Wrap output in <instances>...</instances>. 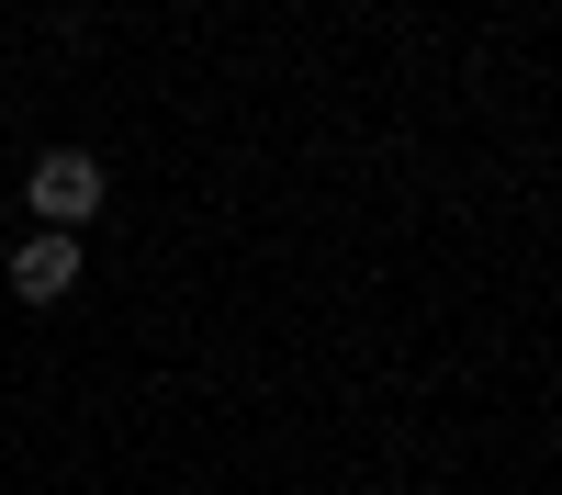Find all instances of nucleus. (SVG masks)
<instances>
[{
    "label": "nucleus",
    "mask_w": 562,
    "mask_h": 495,
    "mask_svg": "<svg viewBox=\"0 0 562 495\" xmlns=\"http://www.w3.org/2000/svg\"><path fill=\"white\" fill-rule=\"evenodd\" d=\"M23 203L57 225V237H79V214H102V158H79V147H45L34 180H23Z\"/></svg>",
    "instance_id": "nucleus-1"
},
{
    "label": "nucleus",
    "mask_w": 562,
    "mask_h": 495,
    "mask_svg": "<svg viewBox=\"0 0 562 495\" xmlns=\"http://www.w3.org/2000/svg\"><path fill=\"white\" fill-rule=\"evenodd\" d=\"M12 293H23V304H57V293H79V237L34 225V237L12 248Z\"/></svg>",
    "instance_id": "nucleus-2"
}]
</instances>
